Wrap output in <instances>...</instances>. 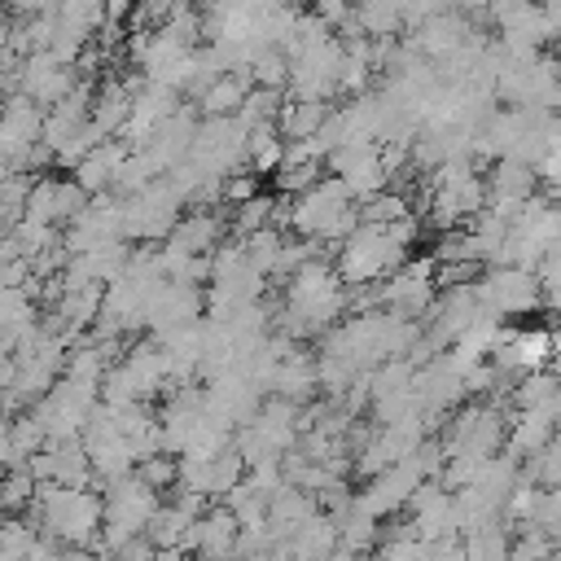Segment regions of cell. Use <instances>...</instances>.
Wrapping results in <instances>:
<instances>
[{
    "label": "cell",
    "mask_w": 561,
    "mask_h": 561,
    "mask_svg": "<svg viewBox=\"0 0 561 561\" xmlns=\"http://www.w3.org/2000/svg\"><path fill=\"white\" fill-rule=\"evenodd\" d=\"M53 561H97V557H92V548H58Z\"/></svg>",
    "instance_id": "cell-12"
},
{
    "label": "cell",
    "mask_w": 561,
    "mask_h": 561,
    "mask_svg": "<svg viewBox=\"0 0 561 561\" xmlns=\"http://www.w3.org/2000/svg\"><path fill=\"white\" fill-rule=\"evenodd\" d=\"M132 474H137L150 492H167V487H176V457H167V452L145 457V461L132 466Z\"/></svg>",
    "instance_id": "cell-8"
},
{
    "label": "cell",
    "mask_w": 561,
    "mask_h": 561,
    "mask_svg": "<svg viewBox=\"0 0 561 561\" xmlns=\"http://www.w3.org/2000/svg\"><path fill=\"white\" fill-rule=\"evenodd\" d=\"M412 509V535L425 544H443V539H457L461 535V513H457V496L443 492L438 483H421L408 505Z\"/></svg>",
    "instance_id": "cell-1"
},
{
    "label": "cell",
    "mask_w": 561,
    "mask_h": 561,
    "mask_svg": "<svg viewBox=\"0 0 561 561\" xmlns=\"http://www.w3.org/2000/svg\"><path fill=\"white\" fill-rule=\"evenodd\" d=\"M154 561H189L180 548H154Z\"/></svg>",
    "instance_id": "cell-13"
},
{
    "label": "cell",
    "mask_w": 561,
    "mask_h": 561,
    "mask_svg": "<svg viewBox=\"0 0 561 561\" xmlns=\"http://www.w3.org/2000/svg\"><path fill=\"white\" fill-rule=\"evenodd\" d=\"M548 561H561V557H557V552H552V557H548Z\"/></svg>",
    "instance_id": "cell-14"
},
{
    "label": "cell",
    "mask_w": 561,
    "mask_h": 561,
    "mask_svg": "<svg viewBox=\"0 0 561 561\" xmlns=\"http://www.w3.org/2000/svg\"><path fill=\"white\" fill-rule=\"evenodd\" d=\"M281 548H285L290 561H324L329 552H339V526H333L329 513L316 509L311 518H303V522L281 539Z\"/></svg>",
    "instance_id": "cell-3"
},
{
    "label": "cell",
    "mask_w": 561,
    "mask_h": 561,
    "mask_svg": "<svg viewBox=\"0 0 561 561\" xmlns=\"http://www.w3.org/2000/svg\"><path fill=\"white\" fill-rule=\"evenodd\" d=\"M509 522L505 518H492V522H474L457 535L466 561H509Z\"/></svg>",
    "instance_id": "cell-4"
},
{
    "label": "cell",
    "mask_w": 561,
    "mask_h": 561,
    "mask_svg": "<svg viewBox=\"0 0 561 561\" xmlns=\"http://www.w3.org/2000/svg\"><path fill=\"white\" fill-rule=\"evenodd\" d=\"M522 479L535 483V487H557V483H561V457H557V443H552V438L539 447V452L526 457Z\"/></svg>",
    "instance_id": "cell-7"
},
{
    "label": "cell",
    "mask_w": 561,
    "mask_h": 561,
    "mask_svg": "<svg viewBox=\"0 0 561 561\" xmlns=\"http://www.w3.org/2000/svg\"><path fill=\"white\" fill-rule=\"evenodd\" d=\"M238 561H290V557H285V548L277 544V548H264V552H246V557H238Z\"/></svg>",
    "instance_id": "cell-11"
},
{
    "label": "cell",
    "mask_w": 561,
    "mask_h": 561,
    "mask_svg": "<svg viewBox=\"0 0 561 561\" xmlns=\"http://www.w3.org/2000/svg\"><path fill=\"white\" fill-rule=\"evenodd\" d=\"M31 492H36V479L27 470H10L5 479H0V509L5 513H18L31 505Z\"/></svg>",
    "instance_id": "cell-9"
},
{
    "label": "cell",
    "mask_w": 561,
    "mask_h": 561,
    "mask_svg": "<svg viewBox=\"0 0 561 561\" xmlns=\"http://www.w3.org/2000/svg\"><path fill=\"white\" fill-rule=\"evenodd\" d=\"M238 535H242L238 518L224 505H215L193 522L189 552H197V561H238Z\"/></svg>",
    "instance_id": "cell-2"
},
{
    "label": "cell",
    "mask_w": 561,
    "mask_h": 561,
    "mask_svg": "<svg viewBox=\"0 0 561 561\" xmlns=\"http://www.w3.org/2000/svg\"><path fill=\"white\" fill-rule=\"evenodd\" d=\"M115 561H154V544L145 535H137V539H128V544L115 548Z\"/></svg>",
    "instance_id": "cell-10"
},
{
    "label": "cell",
    "mask_w": 561,
    "mask_h": 561,
    "mask_svg": "<svg viewBox=\"0 0 561 561\" xmlns=\"http://www.w3.org/2000/svg\"><path fill=\"white\" fill-rule=\"evenodd\" d=\"M557 552V535L522 522L518 531H509V561H548Z\"/></svg>",
    "instance_id": "cell-5"
},
{
    "label": "cell",
    "mask_w": 561,
    "mask_h": 561,
    "mask_svg": "<svg viewBox=\"0 0 561 561\" xmlns=\"http://www.w3.org/2000/svg\"><path fill=\"white\" fill-rule=\"evenodd\" d=\"M246 101V79H211V88L202 92V105L206 115H233V110H242Z\"/></svg>",
    "instance_id": "cell-6"
}]
</instances>
